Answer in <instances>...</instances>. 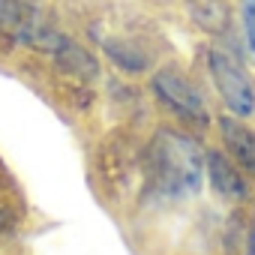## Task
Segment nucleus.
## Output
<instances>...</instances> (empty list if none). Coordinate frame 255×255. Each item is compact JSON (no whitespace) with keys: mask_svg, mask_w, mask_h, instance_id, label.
Returning <instances> with one entry per match:
<instances>
[{"mask_svg":"<svg viewBox=\"0 0 255 255\" xmlns=\"http://www.w3.org/2000/svg\"><path fill=\"white\" fill-rule=\"evenodd\" d=\"M150 180L162 198L195 195L204 180V156L198 144L180 132L162 129L150 144Z\"/></svg>","mask_w":255,"mask_h":255,"instance_id":"f257e3e1","label":"nucleus"},{"mask_svg":"<svg viewBox=\"0 0 255 255\" xmlns=\"http://www.w3.org/2000/svg\"><path fill=\"white\" fill-rule=\"evenodd\" d=\"M207 63H210V75H213V84H216L222 102L237 117H249L255 111V87H252L249 75L240 69V63L219 48H213L207 54Z\"/></svg>","mask_w":255,"mask_h":255,"instance_id":"f03ea898","label":"nucleus"},{"mask_svg":"<svg viewBox=\"0 0 255 255\" xmlns=\"http://www.w3.org/2000/svg\"><path fill=\"white\" fill-rule=\"evenodd\" d=\"M153 90H156V96H159L174 114H180L183 120L201 123V126L210 123V114H207V105H204L201 93L195 90V84H192L183 72H177V69H159V72L153 75Z\"/></svg>","mask_w":255,"mask_h":255,"instance_id":"7ed1b4c3","label":"nucleus"},{"mask_svg":"<svg viewBox=\"0 0 255 255\" xmlns=\"http://www.w3.org/2000/svg\"><path fill=\"white\" fill-rule=\"evenodd\" d=\"M204 174L210 177V186L219 198H225V201H243L246 198V180L228 156L210 150L204 156Z\"/></svg>","mask_w":255,"mask_h":255,"instance_id":"20e7f679","label":"nucleus"},{"mask_svg":"<svg viewBox=\"0 0 255 255\" xmlns=\"http://www.w3.org/2000/svg\"><path fill=\"white\" fill-rule=\"evenodd\" d=\"M219 132H222V141L231 150L237 168H243L246 174L255 177V135H252V129L240 123V117H219Z\"/></svg>","mask_w":255,"mask_h":255,"instance_id":"39448f33","label":"nucleus"},{"mask_svg":"<svg viewBox=\"0 0 255 255\" xmlns=\"http://www.w3.org/2000/svg\"><path fill=\"white\" fill-rule=\"evenodd\" d=\"M186 3H189V12L195 15L198 24H204V27H210V30L222 27V21H225V6H222V0H186Z\"/></svg>","mask_w":255,"mask_h":255,"instance_id":"423d86ee","label":"nucleus"},{"mask_svg":"<svg viewBox=\"0 0 255 255\" xmlns=\"http://www.w3.org/2000/svg\"><path fill=\"white\" fill-rule=\"evenodd\" d=\"M240 12H243V27H246L249 48L255 54V0H240Z\"/></svg>","mask_w":255,"mask_h":255,"instance_id":"0eeeda50","label":"nucleus"},{"mask_svg":"<svg viewBox=\"0 0 255 255\" xmlns=\"http://www.w3.org/2000/svg\"><path fill=\"white\" fill-rule=\"evenodd\" d=\"M246 255H255V234L249 237V252H246Z\"/></svg>","mask_w":255,"mask_h":255,"instance_id":"6e6552de","label":"nucleus"}]
</instances>
